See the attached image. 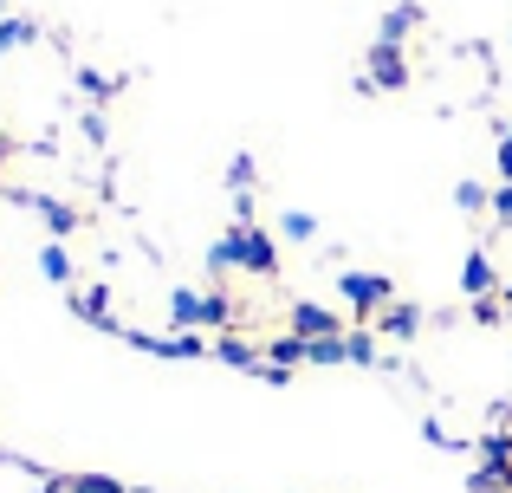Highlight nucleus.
<instances>
[{
    "mask_svg": "<svg viewBox=\"0 0 512 493\" xmlns=\"http://www.w3.org/2000/svg\"><path fill=\"white\" fill-rule=\"evenodd\" d=\"M169 325L175 331H227V325H240V305H234V292H221V286H208V292H169Z\"/></svg>",
    "mask_w": 512,
    "mask_h": 493,
    "instance_id": "f257e3e1",
    "label": "nucleus"
},
{
    "mask_svg": "<svg viewBox=\"0 0 512 493\" xmlns=\"http://www.w3.org/2000/svg\"><path fill=\"white\" fill-rule=\"evenodd\" d=\"M409 78H415V65H409V52H402L396 39L363 46V78H357L363 91H409Z\"/></svg>",
    "mask_w": 512,
    "mask_h": 493,
    "instance_id": "f03ea898",
    "label": "nucleus"
},
{
    "mask_svg": "<svg viewBox=\"0 0 512 493\" xmlns=\"http://www.w3.org/2000/svg\"><path fill=\"white\" fill-rule=\"evenodd\" d=\"M234 253H240V273H253V279H279V241L260 228V221H234Z\"/></svg>",
    "mask_w": 512,
    "mask_h": 493,
    "instance_id": "7ed1b4c3",
    "label": "nucleus"
},
{
    "mask_svg": "<svg viewBox=\"0 0 512 493\" xmlns=\"http://www.w3.org/2000/svg\"><path fill=\"white\" fill-rule=\"evenodd\" d=\"M338 292H344V305L357 318H376L383 305H396V286H389L383 273H357V266H344V273H338Z\"/></svg>",
    "mask_w": 512,
    "mask_h": 493,
    "instance_id": "20e7f679",
    "label": "nucleus"
},
{
    "mask_svg": "<svg viewBox=\"0 0 512 493\" xmlns=\"http://www.w3.org/2000/svg\"><path fill=\"white\" fill-rule=\"evenodd\" d=\"M124 344H137V351H150V357H214V344L201 338V331H175V338H150V331H124Z\"/></svg>",
    "mask_w": 512,
    "mask_h": 493,
    "instance_id": "39448f33",
    "label": "nucleus"
},
{
    "mask_svg": "<svg viewBox=\"0 0 512 493\" xmlns=\"http://www.w3.org/2000/svg\"><path fill=\"white\" fill-rule=\"evenodd\" d=\"M13 202H20V208H33V215L46 221V234H52V241H65V234H78V228H85V215H78L72 202H52V195H13Z\"/></svg>",
    "mask_w": 512,
    "mask_h": 493,
    "instance_id": "423d86ee",
    "label": "nucleus"
},
{
    "mask_svg": "<svg viewBox=\"0 0 512 493\" xmlns=\"http://www.w3.org/2000/svg\"><path fill=\"white\" fill-rule=\"evenodd\" d=\"M72 318L91 325V331H117V338H124V325L111 318V286H78L72 292Z\"/></svg>",
    "mask_w": 512,
    "mask_h": 493,
    "instance_id": "0eeeda50",
    "label": "nucleus"
},
{
    "mask_svg": "<svg viewBox=\"0 0 512 493\" xmlns=\"http://www.w3.org/2000/svg\"><path fill=\"white\" fill-rule=\"evenodd\" d=\"M286 325L299 331V338H344V318L331 312V305H312V299H299L286 312Z\"/></svg>",
    "mask_w": 512,
    "mask_h": 493,
    "instance_id": "6e6552de",
    "label": "nucleus"
},
{
    "mask_svg": "<svg viewBox=\"0 0 512 493\" xmlns=\"http://www.w3.org/2000/svg\"><path fill=\"white\" fill-rule=\"evenodd\" d=\"M461 286H467V299H500V266H493V253H487V247H467Z\"/></svg>",
    "mask_w": 512,
    "mask_h": 493,
    "instance_id": "1a4fd4ad",
    "label": "nucleus"
},
{
    "mask_svg": "<svg viewBox=\"0 0 512 493\" xmlns=\"http://www.w3.org/2000/svg\"><path fill=\"white\" fill-rule=\"evenodd\" d=\"M422 20H428L422 0H396V7L383 13V26H376V39H396V46H402L409 33H422Z\"/></svg>",
    "mask_w": 512,
    "mask_h": 493,
    "instance_id": "9d476101",
    "label": "nucleus"
},
{
    "mask_svg": "<svg viewBox=\"0 0 512 493\" xmlns=\"http://www.w3.org/2000/svg\"><path fill=\"white\" fill-rule=\"evenodd\" d=\"M376 331H383V338H396V344H409L415 331H422V305H383V312H376Z\"/></svg>",
    "mask_w": 512,
    "mask_h": 493,
    "instance_id": "9b49d317",
    "label": "nucleus"
},
{
    "mask_svg": "<svg viewBox=\"0 0 512 493\" xmlns=\"http://www.w3.org/2000/svg\"><path fill=\"white\" fill-rule=\"evenodd\" d=\"M214 357H221V364H234V370H260L266 351H253L240 331H221V338H214Z\"/></svg>",
    "mask_w": 512,
    "mask_h": 493,
    "instance_id": "f8f14e48",
    "label": "nucleus"
},
{
    "mask_svg": "<svg viewBox=\"0 0 512 493\" xmlns=\"http://www.w3.org/2000/svg\"><path fill=\"white\" fill-rule=\"evenodd\" d=\"M454 208H461V215H487L493 189H487V182H474V176H461V182H454Z\"/></svg>",
    "mask_w": 512,
    "mask_h": 493,
    "instance_id": "ddd939ff",
    "label": "nucleus"
},
{
    "mask_svg": "<svg viewBox=\"0 0 512 493\" xmlns=\"http://www.w3.org/2000/svg\"><path fill=\"white\" fill-rule=\"evenodd\" d=\"M39 273H46L52 286H72V253H65V241H46V247H39Z\"/></svg>",
    "mask_w": 512,
    "mask_h": 493,
    "instance_id": "4468645a",
    "label": "nucleus"
},
{
    "mask_svg": "<svg viewBox=\"0 0 512 493\" xmlns=\"http://www.w3.org/2000/svg\"><path fill=\"white\" fill-rule=\"evenodd\" d=\"M279 241H292V247L318 241V215H305V208H286V215H279Z\"/></svg>",
    "mask_w": 512,
    "mask_h": 493,
    "instance_id": "2eb2a0df",
    "label": "nucleus"
},
{
    "mask_svg": "<svg viewBox=\"0 0 512 493\" xmlns=\"http://www.w3.org/2000/svg\"><path fill=\"white\" fill-rule=\"evenodd\" d=\"M253 182H260V156L240 150L234 163H227V189H234V195H253Z\"/></svg>",
    "mask_w": 512,
    "mask_h": 493,
    "instance_id": "dca6fc26",
    "label": "nucleus"
},
{
    "mask_svg": "<svg viewBox=\"0 0 512 493\" xmlns=\"http://www.w3.org/2000/svg\"><path fill=\"white\" fill-rule=\"evenodd\" d=\"M201 260H208V279H227L240 266V253H234V234H221V241H208V253H201Z\"/></svg>",
    "mask_w": 512,
    "mask_h": 493,
    "instance_id": "f3484780",
    "label": "nucleus"
},
{
    "mask_svg": "<svg viewBox=\"0 0 512 493\" xmlns=\"http://www.w3.org/2000/svg\"><path fill=\"white\" fill-rule=\"evenodd\" d=\"M33 39H39L33 20H20V13H7V20H0V52H20V46H33Z\"/></svg>",
    "mask_w": 512,
    "mask_h": 493,
    "instance_id": "a211bd4d",
    "label": "nucleus"
},
{
    "mask_svg": "<svg viewBox=\"0 0 512 493\" xmlns=\"http://www.w3.org/2000/svg\"><path fill=\"white\" fill-rule=\"evenodd\" d=\"M78 91H85L91 104H104V98H117V78H104L98 65H78Z\"/></svg>",
    "mask_w": 512,
    "mask_h": 493,
    "instance_id": "6ab92c4d",
    "label": "nucleus"
},
{
    "mask_svg": "<svg viewBox=\"0 0 512 493\" xmlns=\"http://www.w3.org/2000/svg\"><path fill=\"white\" fill-rule=\"evenodd\" d=\"M344 364H383L376 357V331H344Z\"/></svg>",
    "mask_w": 512,
    "mask_h": 493,
    "instance_id": "aec40b11",
    "label": "nucleus"
},
{
    "mask_svg": "<svg viewBox=\"0 0 512 493\" xmlns=\"http://www.w3.org/2000/svg\"><path fill=\"white\" fill-rule=\"evenodd\" d=\"M65 487H72V493H130L124 481H111V474H72Z\"/></svg>",
    "mask_w": 512,
    "mask_h": 493,
    "instance_id": "412c9836",
    "label": "nucleus"
},
{
    "mask_svg": "<svg viewBox=\"0 0 512 493\" xmlns=\"http://www.w3.org/2000/svg\"><path fill=\"white\" fill-rule=\"evenodd\" d=\"M467 493H506L500 487V468H487V461H480V468L467 474Z\"/></svg>",
    "mask_w": 512,
    "mask_h": 493,
    "instance_id": "4be33fe9",
    "label": "nucleus"
},
{
    "mask_svg": "<svg viewBox=\"0 0 512 493\" xmlns=\"http://www.w3.org/2000/svg\"><path fill=\"white\" fill-rule=\"evenodd\" d=\"M493 228H512V182H500V189H493Z\"/></svg>",
    "mask_w": 512,
    "mask_h": 493,
    "instance_id": "5701e85b",
    "label": "nucleus"
},
{
    "mask_svg": "<svg viewBox=\"0 0 512 493\" xmlns=\"http://www.w3.org/2000/svg\"><path fill=\"white\" fill-rule=\"evenodd\" d=\"M474 325H506V305L500 299H474Z\"/></svg>",
    "mask_w": 512,
    "mask_h": 493,
    "instance_id": "b1692460",
    "label": "nucleus"
},
{
    "mask_svg": "<svg viewBox=\"0 0 512 493\" xmlns=\"http://www.w3.org/2000/svg\"><path fill=\"white\" fill-rule=\"evenodd\" d=\"M85 137L104 150V137H111V124H104V111H85Z\"/></svg>",
    "mask_w": 512,
    "mask_h": 493,
    "instance_id": "393cba45",
    "label": "nucleus"
},
{
    "mask_svg": "<svg viewBox=\"0 0 512 493\" xmlns=\"http://www.w3.org/2000/svg\"><path fill=\"white\" fill-rule=\"evenodd\" d=\"M493 163H500V182H512V137H500V150H493Z\"/></svg>",
    "mask_w": 512,
    "mask_h": 493,
    "instance_id": "a878e982",
    "label": "nucleus"
},
{
    "mask_svg": "<svg viewBox=\"0 0 512 493\" xmlns=\"http://www.w3.org/2000/svg\"><path fill=\"white\" fill-rule=\"evenodd\" d=\"M33 493H72V487H65V481H59V474H52V481H39Z\"/></svg>",
    "mask_w": 512,
    "mask_h": 493,
    "instance_id": "bb28decb",
    "label": "nucleus"
},
{
    "mask_svg": "<svg viewBox=\"0 0 512 493\" xmlns=\"http://www.w3.org/2000/svg\"><path fill=\"white\" fill-rule=\"evenodd\" d=\"M500 305H506V318H512V286H500Z\"/></svg>",
    "mask_w": 512,
    "mask_h": 493,
    "instance_id": "cd10ccee",
    "label": "nucleus"
},
{
    "mask_svg": "<svg viewBox=\"0 0 512 493\" xmlns=\"http://www.w3.org/2000/svg\"><path fill=\"white\" fill-rule=\"evenodd\" d=\"M7 156H13V143H7V137H0V169H7Z\"/></svg>",
    "mask_w": 512,
    "mask_h": 493,
    "instance_id": "c85d7f7f",
    "label": "nucleus"
},
{
    "mask_svg": "<svg viewBox=\"0 0 512 493\" xmlns=\"http://www.w3.org/2000/svg\"><path fill=\"white\" fill-rule=\"evenodd\" d=\"M0 20H7V0H0Z\"/></svg>",
    "mask_w": 512,
    "mask_h": 493,
    "instance_id": "c756f323",
    "label": "nucleus"
},
{
    "mask_svg": "<svg viewBox=\"0 0 512 493\" xmlns=\"http://www.w3.org/2000/svg\"><path fill=\"white\" fill-rule=\"evenodd\" d=\"M506 137H512V124H506Z\"/></svg>",
    "mask_w": 512,
    "mask_h": 493,
    "instance_id": "7c9ffc66",
    "label": "nucleus"
}]
</instances>
